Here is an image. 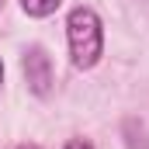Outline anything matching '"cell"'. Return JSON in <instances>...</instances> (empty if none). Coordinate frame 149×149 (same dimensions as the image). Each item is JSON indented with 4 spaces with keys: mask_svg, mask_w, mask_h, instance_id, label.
Listing matches in <instances>:
<instances>
[{
    "mask_svg": "<svg viewBox=\"0 0 149 149\" xmlns=\"http://www.w3.org/2000/svg\"><path fill=\"white\" fill-rule=\"evenodd\" d=\"M66 42L76 70H94L104 52V24L94 7H73L66 17Z\"/></svg>",
    "mask_w": 149,
    "mask_h": 149,
    "instance_id": "obj_1",
    "label": "cell"
},
{
    "mask_svg": "<svg viewBox=\"0 0 149 149\" xmlns=\"http://www.w3.org/2000/svg\"><path fill=\"white\" fill-rule=\"evenodd\" d=\"M24 80H28V90L35 94V97H49V90H52V59H49V52L42 49V45H31L28 52H24Z\"/></svg>",
    "mask_w": 149,
    "mask_h": 149,
    "instance_id": "obj_2",
    "label": "cell"
},
{
    "mask_svg": "<svg viewBox=\"0 0 149 149\" xmlns=\"http://www.w3.org/2000/svg\"><path fill=\"white\" fill-rule=\"evenodd\" d=\"M59 3L63 0H21V7H24L28 17H49V14L59 10Z\"/></svg>",
    "mask_w": 149,
    "mask_h": 149,
    "instance_id": "obj_3",
    "label": "cell"
},
{
    "mask_svg": "<svg viewBox=\"0 0 149 149\" xmlns=\"http://www.w3.org/2000/svg\"><path fill=\"white\" fill-rule=\"evenodd\" d=\"M63 149H94V146H90L87 139H70V142H66Z\"/></svg>",
    "mask_w": 149,
    "mask_h": 149,
    "instance_id": "obj_4",
    "label": "cell"
},
{
    "mask_svg": "<svg viewBox=\"0 0 149 149\" xmlns=\"http://www.w3.org/2000/svg\"><path fill=\"white\" fill-rule=\"evenodd\" d=\"M17 149H42V146H35V142H24V146H17Z\"/></svg>",
    "mask_w": 149,
    "mask_h": 149,
    "instance_id": "obj_5",
    "label": "cell"
},
{
    "mask_svg": "<svg viewBox=\"0 0 149 149\" xmlns=\"http://www.w3.org/2000/svg\"><path fill=\"white\" fill-rule=\"evenodd\" d=\"M0 87H3V63H0Z\"/></svg>",
    "mask_w": 149,
    "mask_h": 149,
    "instance_id": "obj_6",
    "label": "cell"
},
{
    "mask_svg": "<svg viewBox=\"0 0 149 149\" xmlns=\"http://www.w3.org/2000/svg\"><path fill=\"white\" fill-rule=\"evenodd\" d=\"M0 3H3V0H0Z\"/></svg>",
    "mask_w": 149,
    "mask_h": 149,
    "instance_id": "obj_7",
    "label": "cell"
}]
</instances>
